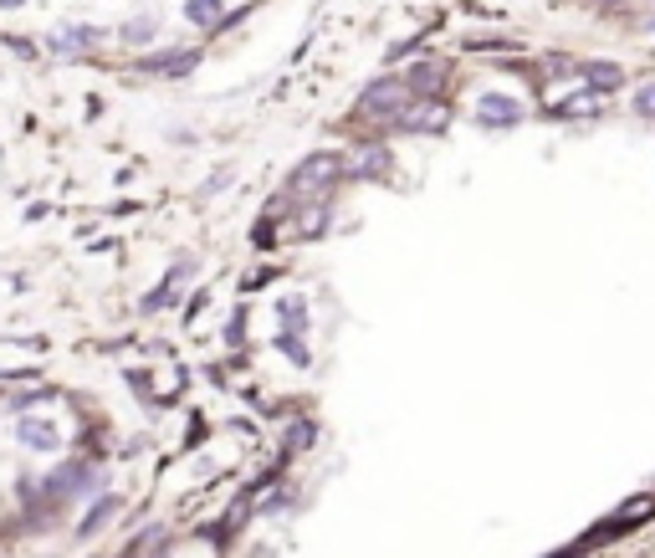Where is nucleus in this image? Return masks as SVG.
<instances>
[{
  "mask_svg": "<svg viewBox=\"0 0 655 558\" xmlns=\"http://www.w3.org/2000/svg\"><path fill=\"white\" fill-rule=\"evenodd\" d=\"M476 123H487V128H512V123H522V103L507 98V93H487L482 103H476Z\"/></svg>",
  "mask_w": 655,
  "mask_h": 558,
  "instance_id": "obj_3",
  "label": "nucleus"
},
{
  "mask_svg": "<svg viewBox=\"0 0 655 558\" xmlns=\"http://www.w3.org/2000/svg\"><path fill=\"white\" fill-rule=\"evenodd\" d=\"M113 507H118V502H113V497H103V502H98L93 512H87V518H82V538H87V533H98V523L108 518V512H113Z\"/></svg>",
  "mask_w": 655,
  "mask_h": 558,
  "instance_id": "obj_10",
  "label": "nucleus"
},
{
  "mask_svg": "<svg viewBox=\"0 0 655 558\" xmlns=\"http://www.w3.org/2000/svg\"><path fill=\"white\" fill-rule=\"evenodd\" d=\"M415 98H420V93L410 88V82H395V77H384V82H374V88L364 93V103H359V108H364L369 118H384V123H395V118H400V113H405V108H410Z\"/></svg>",
  "mask_w": 655,
  "mask_h": 558,
  "instance_id": "obj_1",
  "label": "nucleus"
},
{
  "mask_svg": "<svg viewBox=\"0 0 655 558\" xmlns=\"http://www.w3.org/2000/svg\"><path fill=\"white\" fill-rule=\"evenodd\" d=\"M338 159L333 154H313L308 164L297 169V180H292V190H323V185H333V175H338Z\"/></svg>",
  "mask_w": 655,
  "mask_h": 558,
  "instance_id": "obj_4",
  "label": "nucleus"
},
{
  "mask_svg": "<svg viewBox=\"0 0 655 558\" xmlns=\"http://www.w3.org/2000/svg\"><path fill=\"white\" fill-rule=\"evenodd\" d=\"M221 16V0H190V21H215Z\"/></svg>",
  "mask_w": 655,
  "mask_h": 558,
  "instance_id": "obj_11",
  "label": "nucleus"
},
{
  "mask_svg": "<svg viewBox=\"0 0 655 558\" xmlns=\"http://www.w3.org/2000/svg\"><path fill=\"white\" fill-rule=\"evenodd\" d=\"M354 169H359L364 180H369V175H384V169H389V149H359Z\"/></svg>",
  "mask_w": 655,
  "mask_h": 558,
  "instance_id": "obj_7",
  "label": "nucleus"
},
{
  "mask_svg": "<svg viewBox=\"0 0 655 558\" xmlns=\"http://www.w3.org/2000/svg\"><path fill=\"white\" fill-rule=\"evenodd\" d=\"M630 108H635V118H650V123H655V82H645V88H635Z\"/></svg>",
  "mask_w": 655,
  "mask_h": 558,
  "instance_id": "obj_8",
  "label": "nucleus"
},
{
  "mask_svg": "<svg viewBox=\"0 0 655 558\" xmlns=\"http://www.w3.org/2000/svg\"><path fill=\"white\" fill-rule=\"evenodd\" d=\"M21 441H26V446H52L57 436H52V425H36V420H21Z\"/></svg>",
  "mask_w": 655,
  "mask_h": 558,
  "instance_id": "obj_9",
  "label": "nucleus"
},
{
  "mask_svg": "<svg viewBox=\"0 0 655 558\" xmlns=\"http://www.w3.org/2000/svg\"><path fill=\"white\" fill-rule=\"evenodd\" d=\"M400 128H410V134H441V128L451 123V108L441 103V98H415L400 118H395Z\"/></svg>",
  "mask_w": 655,
  "mask_h": 558,
  "instance_id": "obj_2",
  "label": "nucleus"
},
{
  "mask_svg": "<svg viewBox=\"0 0 655 558\" xmlns=\"http://www.w3.org/2000/svg\"><path fill=\"white\" fill-rule=\"evenodd\" d=\"M579 72H584V82H589L594 93H615L620 82H625V72H620L615 62H584Z\"/></svg>",
  "mask_w": 655,
  "mask_h": 558,
  "instance_id": "obj_6",
  "label": "nucleus"
},
{
  "mask_svg": "<svg viewBox=\"0 0 655 558\" xmlns=\"http://www.w3.org/2000/svg\"><path fill=\"white\" fill-rule=\"evenodd\" d=\"M553 113H558V118H599V113H604V93H594V88H589V93H574V98H563Z\"/></svg>",
  "mask_w": 655,
  "mask_h": 558,
  "instance_id": "obj_5",
  "label": "nucleus"
}]
</instances>
